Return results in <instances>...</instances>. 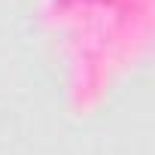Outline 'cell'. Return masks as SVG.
<instances>
[{"instance_id":"obj_1","label":"cell","mask_w":155,"mask_h":155,"mask_svg":"<svg viewBox=\"0 0 155 155\" xmlns=\"http://www.w3.org/2000/svg\"><path fill=\"white\" fill-rule=\"evenodd\" d=\"M97 3H116V0H97Z\"/></svg>"}]
</instances>
